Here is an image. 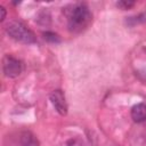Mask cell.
Listing matches in <instances>:
<instances>
[{"label":"cell","instance_id":"cell-1","mask_svg":"<svg viewBox=\"0 0 146 146\" xmlns=\"http://www.w3.org/2000/svg\"><path fill=\"white\" fill-rule=\"evenodd\" d=\"M92 15L86 3H78L68 15V30L73 33H80L91 23Z\"/></svg>","mask_w":146,"mask_h":146},{"label":"cell","instance_id":"cell-2","mask_svg":"<svg viewBox=\"0 0 146 146\" xmlns=\"http://www.w3.org/2000/svg\"><path fill=\"white\" fill-rule=\"evenodd\" d=\"M7 33L15 40L23 42V43H34L35 42V35L34 33L29 30L23 23L13 21L7 24L6 26Z\"/></svg>","mask_w":146,"mask_h":146},{"label":"cell","instance_id":"cell-3","mask_svg":"<svg viewBox=\"0 0 146 146\" xmlns=\"http://www.w3.org/2000/svg\"><path fill=\"white\" fill-rule=\"evenodd\" d=\"M23 71V64L21 60L13 56H5L3 58V73L8 78H17Z\"/></svg>","mask_w":146,"mask_h":146},{"label":"cell","instance_id":"cell-4","mask_svg":"<svg viewBox=\"0 0 146 146\" xmlns=\"http://www.w3.org/2000/svg\"><path fill=\"white\" fill-rule=\"evenodd\" d=\"M50 102L54 105L55 110L60 115L67 114V104H66V99L62 90H54L50 94Z\"/></svg>","mask_w":146,"mask_h":146},{"label":"cell","instance_id":"cell-5","mask_svg":"<svg viewBox=\"0 0 146 146\" xmlns=\"http://www.w3.org/2000/svg\"><path fill=\"white\" fill-rule=\"evenodd\" d=\"M131 117L135 122H144L146 121V104L139 103L131 108Z\"/></svg>","mask_w":146,"mask_h":146},{"label":"cell","instance_id":"cell-6","mask_svg":"<svg viewBox=\"0 0 146 146\" xmlns=\"http://www.w3.org/2000/svg\"><path fill=\"white\" fill-rule=\"evenodd\" d=\"M21 146H39V140L30 131H24L21 136Z\"/></svg>","mask_w":146,"mask_h":146},{"label":"cell","instance_id":"cell-7","mask_svg":"<svg viewBox=\"0 0 146 146\" xmlns=\"http://www.w3.org/2000/svg\"><path fill=\"white\" fill-rule=\"evenodd\" d=\"M43 38H44L46 41L51 42V43H58V42H60V39H59L58 34H56L54 32H49V31L44 32L43 33Z\"/></svg>","mask_w":146,"mask_h":146},{"label":"cell","instance_id":"cell-8","mask_svg":"<svg viewBox=\"0 0 146 146\" xmlns=\"http://www.w3.org/2000/svg\"><path fill=\"white\" fill-rule=\"evenodd\" d=\"M66 146H87L86 143L80 138H72L66 143Z\"/></svg>","mask_w":146,"mask_h":146},{"label":"cell","instance_id":"cell-9","mask_svg":"<svg viewBox=\"0 0 146 146\" xmlns=\"http://www.w3.org/2000/svg\"><path fill=\"white\" fill-rule=\"evenodd\" d=\"M133 5H135V1H127V0H122V1L116 2V6L119 8H121V9H129Z\"/></svg>","mask_w":146,"mask_h":146},{"label":"cell","instance_id":"cell-10","mask_svg":"<svg viewBox=\"0 0 146 146\" xmlns=\"http://www.w3.org/2000/svg\"><path fill=\"white\" fill-rule=\"evenodd\" d=\"M0 10H1V17H0V21L2 22V21L6 18V9H5V7H0Z\"/></svg>","mask_w":146,"mask_h":146}]
</instances>
